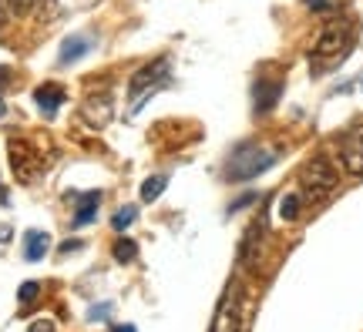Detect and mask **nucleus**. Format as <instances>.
Instances as JSON below:
<instances>
[{
    "mask_svg": "<svg viewBox=\"0 0 363 332\" xmlns=\"http://www.w3.org/2000/svg\"><path fill=\"white\" fill-rule=\"evenodd\" d=\"M340 171L326 154H313L310 161H303L299 168V188H303V202H323L337 192Z\"/></svg>",
    "mask_w": 363,
    "mask_h": 332,
    "instance_id": "nucleus-1",
    "label": "nucleus"
},
{
    "mask_svg": "<svg viewBox=\"0 0 363 332\" xmlns=\"http://www.w3.org/2000/svg\"><path fill=\"white\" fill-rule=\"evenodd\" d=\"M276 158L279 154L269 151V148H259V144H242L239 151L229 158V178L233 181H249L256 178V175H262V171H269L272 165H276Z\"/></svg>",
    "mask_w": 363,
    "mask_h": 332,
    "instance_id": "nucleus-2",
    "label": "nucleus"
},
{
    "mask_svg": "<svg viewBox=\"0 0 363 332\" xmlns=\"http://www.w3.org/2000/svg\"><path fill=\"white\" fill-rule=\"evenodd\" d=\"M169 84V57H158L152 64H145L138 74H131L128 84V98H131V111H142V104L155 94L158 88Z\"/></svg>",
    "mask_w": 363,
    "mask_h": 332,
    "instance_id": "nucleus-3",
    "label": "nucleus"
},
{
    "mask_svg": "<svg viewBox=\"0 0 363 332\" xmlns=\"http://www.w3.org/2000/svg\"><path fill=\"white\" fill-rule=\"evenodd\" d=\"M350 47V27L343 24V21H333V24L323 27V34L316 38L313 44V64H320V61H340L343 54Z\"/></svg>",
    "mask_w": 363,
    "mask_h": 332,
    "instance_id": "nucleus-4",
    "label": "nucleus"
},
{
    "mask_svg": "<svg viewBox=\"0 0 363 332\" xmlns=\"http://www.w3.org/2000/svg\"><path fill=\"white\" fill-rule=\"evenodd\" d=\"M239 326H242V292H239V282H229V289L222 292L216 306L208 332H239Z\"/></svg>",
    "mask_w": 363,
    "mask_h": 332,
    "instance_id": "nucleus-5",
    "label": "nucleus"
},
{
    "mask_svg": "<svg viewBox=\"0 0 363 332\" xmlns=\"http://www.w3.org/2000/svg\"><path fill=\"white\" fill-rule=\"evenodd\" d=\"M337 161L347 175H363V128H350L337 141Z\"/></svg>",
    "mask_w": 363,
    "mask_h": 332,
    "instance_id": "nucleus-6",
    "label": "nucleus"
},
{
    "mask_svg": "<svg viewBox=\"0 0 363 332\" xmlns=\"http://www.w3.org/2000/svg\"><path fill=\"white\" fill-rule=\"evenodd\" d=\"M7 151H11V165H13V175L24 181V185H30V181L38 178V158H34V151H30V144L27 141H11L7 144Z\"/></svg>",
    "mask_w": 363,
    "mask_h": 332,
    "instance_id": "nucleus-7",
    "label": "nucleus"
},
{
    "mask_svg": "<svg viewBox=\"0 0 363 332\" xmlns=\"http://www.w3.org/2000/svg\"><path fill=\"white\" fill-rule=\"evenodd\" d=\"M91 51H94V38H91V34H71V38L61 44L57 61L67 67V64H74V61H81V57H88Z\"/></svg>",
    "mask_w": 363,
    "mask_h": 332,
    "instance_id": "nucleus-8",
    "label": "nucleus"
},
{
    "mask_svg": "<svg viewBox=\"0 0 363 332\" xmlns=\"http://www.w3.org/2000/svg\"><path fill=\"white\" fill-rule=\"evenodd\" d=\"M65 98H67V94H65V88H61V84H40V88L34 91V101H38V108L48 118H51L54 111L65 104Z\"/></svg>",
    "mask_w": 363,
    "mask_h": 332,
    "instance_id": "nucleus-9",
    "label": "nucleus"
},
{
    "mask_svg": "<svg viewBox=\"0 0 363 332\" xmlns=\"http://www.w3.org/2000/svg\"><path fill=\"white\" fill-rule=\"evenodd\" d=\"M259 235H262V222H256V225H249L246 229V239H242V245H239V262L246 268H252L256 262H259Z\"/></svg>",
    "mask_w": 363,
    "mask_h": 332,
    "instance_id": "nucleus-10",
    "label": "nucleus"
},
{
    "mask_svg": "<svg viewBox=\"0 0 363 332\" xmlns=\"http://www.w3.org/2000/svg\"><path fill=\"white\" fill-rule=\"evenodd\" d=\"M279 94H283V84H279V81H266V77H259V81H256V111H259V115L272 111L276 101H279Z\"/></svg>",
    "mask_w": 363,
    "mask_h": 332,
    "instance_id": "nucleus-11",
    "label": "nucleus"
},
{
    "mask_svg": "<svg viewBox=\"0 0 363 332\" xmlns=\"http://www.w3.org/2000/svg\"><path fill=\"white\" fill-rule=\"evenodd\" d=\"M48 248H51V235L40 229H30L24 235V258L27 262H40V258L48 256Z\"/></svg>",
    "mask_w": 363,
    "mask_h": 332,
    "instance_id": "nucleus-12",
    "label": "nucleus"
},
{
    "mask_svg": "<svg viewBox=\"0 0 363 332\" xmlns=\"http://www.w3.org/2000/svg\"><path fill=\"white\" fill-rule=\"evenodd\" d=\"M84 118H88L94 128L108 125V118H111V98H91V101L84 104Z\"/></svg>",
    "mask_w": 363,
    "mask_h": 332,
    "instance_id": "nucleus-13",
    "label": "nucleus"
},
{
    "mask_svg": "<svg viewBox=\"0 0 363 332\" xmlns=\"http://www.w3.org/2000/svg\"><path fill=\"white\" fill-rule=\"evenodd\" d=\"M98 205H101V192L81 195V205H78V215H74V225H88V222H94V215H98Z\"/></svg>",
    "mask_w": 363,
    "mask_h": 332,
    "instance_id": "nucleus-14",
    "label": "nucleus"
},
{
    "mask_svg": "<svg viewBox=\"0 0 363 332\" xmlns=\"http://www.w3.org/2000/svg\"><path fill=\"white\" fill-rule=\"evenodd\" d=\"M299 208H303V195L286 192L283 198H279V218H283V222H296Z\"/></svg>",
    "mask_w": 363,
    "mask_h": 332,
    "instance_id": "nucleus-15",
    "label": "nucleus"
},
{
    "mask_svg": "<svg viewBox=\"0 0 363 332\" xmlns=\"http://www.w3.org/2000/svg\"><path fill=\"white\" fill-rule=\"evenodd\" d=\"M169 188V178L165 175H152V178L142 181V202H155V198H162V192Z\"/></svg>",
    "mask_w": 363,
    "mask_h": 332,
    "instance_id": "nucleus-16",
    "label": "nucleus"
},
{
    "mask_svg": "<svg viewBox=\"0 0 363 332\" xmlns=\"http://www.w3.org/2000/svg\"><path fill=\"white\" fill-rule=\"evenodd\" d=\"M111 256H115V262H131V258L138 256V245L121 235V239L115 242V248H111Z\"/></svg>",
    "mask_w": 363,
    "mask_h": 332,
    "instance_id": "nucleus-17",
    "label": "nucleus"
},
{
    "mask_svg": "<svg viewBox=\"0 0 363 332\" xmlns=\"http://www.w3.org/2000/svg\"><path fill=\"white\" fill-rule=\"evenodd\" d=\"M4 4H7V11H11L13 17H30L44 0H4Z\"/></svg>",
    "mask_w": 363,
    "mask_h": 332,
    "instance_id": "nucleus-18",
    "label": "nucleus"
},
{
    "mask_svg": "<svg viewBox=\"0 0 363 332\" xmlns=\"http://www.w3.org/2000/svg\"><path fill=\"white\" fill-rule=\"evenodd\" d=\"M135 218H138V208H135V205H125L121 212H115V218H111V229H115V231H125L131 222H135Z\"/></svg>",
    "mask_w": 363,
    "mask_h": 332,
    "instance_id": "nucleus-19",
    "label": "nucleus"
},
{
    "mask_svg": "<svg viewBox=\"0 0 363 332\" xmlns=\"http://www.w3.org/2000/svg\"><path fill=\"white\" fill-rule=\"evenodd\" d=\"M38 295H40V282H24L17 299H21V302H30V299H38Z\"/></svg>",
    "mask_w": 363,
    "mask_h": 332,
    "instance_id": "nucleus-20",
    "label": "nucleus"
},
{
    "mask_svg": "<svg viewBox=\"0 0 363 332\" xmlns=\"http://www.w3.org/2000/svg\"><path fill=\"white\" fill-rule=\"evenodd\" d=\"M27 332H57V329H54V322L40 319V322H30V329H27Z\"/></svg>",
    "mask_w": 363,
    "mask_h": 332,
    "instance_id": "nucleus-21",
    "label": "nucleus"
},
{
    "mask_svg": "<svg viewBox=\"0 0 363 332\" xmlns=\"http://www.w3.org/2000/svg\"><path fill=\"white\" fill-rule=\"evenodd\" d=\"M108 312H111V306H108V302H104V306H94V309H91V319H104Z\"/></svg>",
    "mask_w": 363,
    "mask_h": 332,
    "instance_id": "nucleus-22",
    "label": "nucleus"
},
{
    "mask_svg": "<svg viewBox=\"0 0 363 332\" xmlns=\"http://www.w3.org/2000/svg\"><path fill=\"white\" fill-rule=\"evenodd\" d=\"M0 242H11V225H0Z\"/></svg>",
    "mask_w": 363,
    "mask_h": 332,
    "instance_id": "nucleus-23",
    "label": "nucleus"
},
{
    "mask_svg": "<svg viewBox=\"0 0 363 332\" xmlns=\"http://www.w3.org/2000/svg\"><path fill=\"white\" fill-rule=\"evenodd\" d=\"M306 4H310V7H316V11H326V7H330L326 0H306Z\"/></svg>",
    "mask_w": 363,
    "mask_h": 332,
    "instance_id": "nucleus-24",
    "label": "nucleus"
},
{
    "mask_svg": "<svg viewBox=\"0 0 363 332\" xmlns=\"http://www.w3.org/2000/svg\"><path fill=\"white\" fill-rule=\"evenodd\" d=\"M7 81H11V71H7V67H0V88H4Z\"/></svg>",
    "mask_w": 363,
    "mask_h": 332,
    "instance_id": "nucleus-25",
    "label": "nucleus"
},
{
    "mask_svg": "<svg viewBox=\"0 0 363 332\" xmlns=\"http://www.w3.org/2000/svg\"><path fill=\"white\" fill-rule=\"evenodd\" d=\"M115 332H135V329H131V326H118Z\"/></svg>",
    "mask_w": 363,
    "mask_h": 332,
    "instance_id": "nucleus-26",
    "label": "nucleus"
},
{
    "mask_svg": "<svg viewBox=\"0 0 363 332\" xmlns=\"http://www.w3.org/2000/svg\"><path fill=\"white\" fill-rule=\"evenodd\" d=\"M4 111H7V108H4V101H0V118H4Z\"/></svg>",
    "mask_w": 363,
    "mask_h": 332,
    "instance_id": "nucleus-27",
    "label": "nucleus"
},
{
    "mask_svg": "<svg viewBox=\"0 0 363 332\" xmlns=\"http://www.w3.org/2000/svg\"><path fill=\"white\" fill-rule=\"evenodd\" d=\"M0 27H4V7H0Z\"/></svg>",
    "mask_w": 363,
    "mask_h": 332,
    "instance_id": "nucleus-28",
    "label": "nucleus"
}]
</instances>
